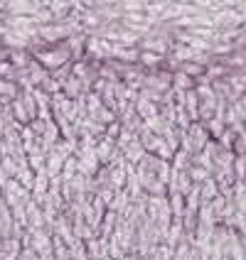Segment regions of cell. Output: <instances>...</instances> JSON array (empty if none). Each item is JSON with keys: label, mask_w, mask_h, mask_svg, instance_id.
I'll use <instances>...</instances> for the list:
<instances>
[{"label": "cell", "mask_w": 246, "mask_h": 260, "mask_svg": "<svg viewBox=\"0 0 246 260\" xmlns=\"http://www.w3.org/2000/svg\"><path fill=\"white\" fill-rule=\"evenodd\" d=\"M32 59H35V61H40L47 72H54V69H59V67H64V64H69V61H72L69 49H67L64 44L52 47V49H35Z\"/></svg>", "instance_id": "obj_1"}, {"label": "cell", "mask_w": 246, "mask_h": 260, "mask_svg": "<svg viewBox=\"0 0 246 260\" xmlns=\"http://www.w3.org/2000/svg\"><path fill=\"white\" fill-rule=\"evenodd\" d=\"M187 140L192 145V155H197V152H202V147L209 143V135H207V130H204L202 123H192L187 128Z\"/></svg>", "instance_id": "obj_2"}, {"label": "cell", "mask_w": 246, "mask_h": 260, "mask_svg": "<svg viewBox=\"0 0 246 260\" xmlns=\"http://www.w3.org/2000/svg\"><path fill=\"white\" fill-rule=\"evenodd\" d=\"M28 233H30V241H32V250L37 255L52 250V236L44 231V229H28Z\"/></svg>", "instance_id": "obj_3"}, {"label": "cell", "mask_w": 246, "mask_h": 260, "mask_svg": "<svg viewBox=\"0 0 246 260\" xmlns=\"http://www.w3.org/2000/svg\"><path fill=\"white\" fill-rule=\"evenodd\" d=\"M130 206H133V202H130L128 191H126V189H121V191H116V194H114V199L108 202V206H106V209H108V211H114L116 216L123 218L130 211Z\"/></svg>", "instance_id": "obj_4"}, {"label": "cell", "mask_w": 246, "mask_h": 260, "mask_svg": "<svg viewBox=\"0 0 246 260\" xmlns=\"http://www.w3.org/2000/svg\"><path fill=\"white\" fill-rule=\"evenodd\" d=\"M126 191H128L130 202H135L138 197H143V187H141V177H138V172H135V167L133 165H128L126 167Z\"/></svg>", "instance_id": "obj_5"}, {"label": "cell", "mask_w": 246, "mask_h": 260, "mask_svg": "<svg viewBox=\"0 0 246 260\" xmlns=\"http://www.w3.org/2000/svg\"><path fill=\"white\" fill-rule=\"evenodd\" d=\"M62 93L74 101V99H79V96H87L89 86H84V81H81L79 76H69V79L64 81V86H62Z\"/></svg>", "instance_id": "obj_6"}, {"label": "cell", "mask_w": 246, "mask_h": 260, "mask_svg": "<svg viewBox=\"0 0 246 260\" xmlns=\"http://www.w3.org/2000/svg\"><path fill=\"white\" fill-rule=\"evenodd\" d=\"M121 155H123V159H126L128 165L135 167V165L145 157V150H143V145H141V140H138V138H133V140L123 147V152H121Z\"/></svg>", "instance_id": "obj_7"}, {"label": "cell", "mask_w": 246, "mask_h": 260, "mask_svg": "<svg viewBox=\"0 0 246 260\" xmlns=\"http://www.w3.org/2000/svg\"><path fill=\"white\" fill-rule=\"evenodd\" d=\"M133 106H135V116L141 118V120H145V118H153L158 116V103L148 101V99H143V96H138L135 101H133Z\"/></svg>", "instance_id": "obj_8"}, {"label": "cell", "mask_w": 246, "mask_h": 260, "mask_svg": "<svg viewBox=\"0 0 246 260\" xmlns=\"http://www.w3.org/2000/svg\"><path fill=\"white\" fill-rule=\"evenodd\" d=\"M25 72H28L30 81H32V86H42L44 81H47V76H49V72L44 69L40 61H35V59H32V61L28 64V69H25Z\"/></svg>", "instance_id": "obj_9"}, {"label": "cell", "mask_w": 246, "mask_h": 260, "mask_svg": "<svg viewBox=\"0 0 246 260\" xmlns=\"http://www.w3.org/2000/svg\"><path fill=\"white\" fill-rule=\"evenodd\" d=\"M62 165H64V157H59L57 152H49V155H47V162H44L47 177H49V179L59 177V174H62Z\"/></svg>", "instance_id": "obj_10"}, {"label": "cell", "mask_w": 246, "mask_h": 260, "mask_svg": "<svg viewBox=\"0 0 246 260\" xmlns=\"http://www.w3.org/2000/svg\"><path fill=\"white\" fill-rule=\"evenodd\" d=\"M219 194L217 189V182H214V177H209V179H204L202 184H200V204H209L214 197Z\"/></svg>", "instance_id": "obj_11"}, {"label": "cell", "mask_w": 246, "mask_h": 260, "mask_svg": "<svg viewBox=\"0 0 246 260\" xmlns=\"http://www.w3.org/2000/svg\"><path fill=\"white\" fill-rule=\"evenodd\" d=\"M8 61L13 64L15 69H28V64L32 61V54H28L25 49H10L8 52Z\"/></svg>", "instance_id": "obj_12"}, {"label": "cell", "mask_w": 246, "mask_h": 260, "mask_svg": "<svg viewBox=\"0 0 246 260\" xmlns=\"http://www.w3.org/2000/svg\"><path fill=\"white\" fill-rule=\"evenodd\" d=\"M165 197H168V206H170L173 218H182V211H185V197L177 194V191H170V194H165Z\"/></svg>", "instance_id": "obj_13"}, {"label": "cell", "mask_w": 246, "mask_h": 260, "mask_svg": "<svg viewBox=\"0 0 246 260\" xmlns=\"http://www.w3.org/2000/svg\"><path fill=\"white\" fill-rule=\"evenodd\" d=\"M116 221H118L116 214L106 209V214H103V218H101V226H99V236H101V238H108L111 233L116 231Z\"/></svg>", "instance_id": "obj_14"}, {"label": "cell", "mask_w": 246, "mask_h": 260, "mask_svg": "<svg viewBox=\"0 0 246 260\" xmlns=\"http://www.w3.org/2000/svg\"><path fill=\"white\" fill-rule=\"evenodd\" d=\"M189 165H192V155L185 152V150H177V152L173 155V159H170V167L177 170V172H187Z\"/></svg>", "instance_id": "obj_15"}, {"label": "cell", "mask_w": 246, "mask_h": 260, "mask_svg": "<svg viewBox=\"0 0 246 260\" xmlns=\"http://www.w3.org/2000/svg\"><path fill=\"white\" fill-rule=\"evenodd\" d=\"M170 88L192 91V88H195V79H189L187 74H182V72H173V84H170Z\"/></svg>", "instance_id": "obj_16"}, {"label": "cell", "mask_w": 246, "mask_h": 260, "mask_svg": "<svg viewBox=\"0 0 246 260\" xmlns=\"http://www.w3.org/2000/svg\"><path fill=\"white\" fill-rule=\"evenodd\" d=\"M143 47V52H150V54H158L162 57L165 52H168V42L165 40H145V42H138Z\"/></svg>", "instance_id": "obj_17"}, {"label": "cell", "mask_w": 246, "mask_h": 260, "mask_svg": "<svg viewBox=\"0 0 246 260\" xmlns=\"http://www.w3.org/2000/svg\"><path fill=\"white\" fill-rule=\"evenodd\" d=\"M204 130H207V135H209V140H217L219 135L227 130V125H224V120H219V118H209L207 123H202Z\"/></svg>", "instance_id": "obj_18"}, {"label": "cell", "mask_w": 246, "mask_h": 260, "mask_svg": "<svg viewBox=\"0 0 246 260\" xmlns=\"http://www.w3.org/2000/svg\"><path fill=\"white\" fill-rule=\"evenodd\" d=\"M187 177H189V179H192V184H202L204 179H209V177H212V172H209V170H204V167H200V165H195V162H192V165H189V167H187Z\"/></svg>", "instance_id": "obj_19"}, {"label": "cell", "mask_w": 246, "mask_h": 260, "mask_svg": "<svg viewBox=\"0 0 246 260\" xmlns=\"http://www.w3.org/2000/svg\"><path fill=\"white\" fill-rule=\"evenodd\" d=\"M79 174V170H76V155H72V157L64 159V165H62V182H72L74 177Z\"/></svg>", "instance_id": "obj_20"}, {"label": "cell", "mask_w": 246, "mask_h": 260, "mask_svg": "<svg viewBox=\"0 0 246 260\" xmlns=\"http://www.w3.org/2000/svg\"><path fill=\"white\" fill-rule=\"evenodd\" d=\"M143 128L148 130V133H153V135H162V130L168 128V123H165V120L160 118V113H158V116H153V118H145Z\"/></svg>", "instance_id": "obj_21"}, {"label": "cell", "mask_w": 246, "mask_h": 260, "mask_svg": "<svg viewBox=\"0 0 246 260\" xmlns=\"http://www.w3.org/2000/svg\"><path fill=\"white\" fill-rule=\"evenodd\" d=\"M10 111H13V118L20 123V125H28L30 123L28 111H25V106H22V101H20V96H17L15 101H10Z\"/></svg>", "instance_id": "obj_22"}, {"label": "cell", "mask_w": 246, "mask_h": 260, "mask_svg": "<svg viewBox=\"0 0 246 260\" xmlns=\"http://www.w3.org/2000/svg\"><path fill=\"white\" fill-rule=\"evenodd\" d=\"M177 72L187 74L189 79H200V76L204 74V64H197V61H182Z\"/></svg>", "instance_id": "obj_23"}, {"label": "cell", "mask_w": 246, "mask_h": 260, "mask_svg": "<svg viewBox=\"0 0 246 260\" xmlns=\"http://www.w3.org/2000/svg\"><path fill=\"white\" fill-rule=\"evenodd\" d=\"M59 138H62V135H59V128H57V123H54V120L49 118V120H47V125H44L42 140H44V143H49V145H52V147H54V143H57Z\"/></svg>", "instance_id": "obj_24"}, {"label": "cell", "mask_w": 246, "mask_h": 260, "mask_svg": "<svg viewBox=\"0 0 246 260\" xmlns=\"http://www.w3.org/2000/svg\"><path fill=\"white\" fill-rule=\"evenodd\" d=\"M0 96H5V99H10V101H15V99L20 96V86H17L15 81H8V79H0Z\"/></svg>", "instance_id": "obj_25"}, {"label": "cell", "mask_w": 246, "mask_h": 260, "mask_svg": "<svg viewBox=\"0 0 246 260\" xmlns=\"http://www.w3.org/2000/svg\"><path fill=\"white\" fill-rule=\"evenodd\" d=\"M234 138H236V133H234L232 128H227L222 135L217 138V145H219V150H229L232 152V145H234Z\"/></svg>", "instance_id": "obj_26"}, {"label": "cell", "mask_w": 246, "mask_h": 260, "mask_svg": "<svg viewBox=\"0 0 246 260\" xmlns=\"http://www.w3.org/2000/svg\"><path fill=\"white\" fill-rule=\"evenodd\" d=\"M0 167H3V172L8 174L10 179H13V177H17V162H15L13 155H5V157L0 159Z\"/></svg>", "instance_id": "obj_27"}, {"label": "cell", "mask_w": 246, "mask_h": 260, "mask_svg": "<svg viewBox=\"0 0 246 260\" xmlns=\"http://www.w3.org/2000/svg\"><path fill=\"white\" fill-rule=\"evenodd\" d=\"M15 76H17V69H15V67L10 64V61H8V59H0V79L15 81Z\"/></svg>", "instance_id": "obj_28"}, {"label": "cell", "mask_w": 246, "mask_h": 260, "mask_svg": "<svg viewBox=\"0 0 246 260\" xmlns=\"http://www.w3.org/2000/svg\"><path fill=\"white\" fill-rule=\"evenodd\" d=\"M15 179H17V182H20V184H22V187L30 191V189H32V184H35V172H32L30 167H28V170H20Z\"/></svg>", "instance_id": "obj_29"}, {"label": "cell", "mask_w": 246, "mask_h": 260, "mask_svg": "<svg viewBox=\"0 0 246 260\" xmlns=\"http://www.w3.org/2000/svg\"><path fill=\"white\" fill-rule=\"evenodd\" d=\"M44 162H47V157H44V155H28V167L35 174L44 172Z\"/></svg>", "instance_id": "obj_30"}, {"label": "cell", "mask_w": 246, "mask_h": 260, "mask_svg": "<svg viewBox=\"0 0 246 260\" xmlns=\"http://www.w3.org/2000/svg\"><path fill=\"white\" fill-rule=\"evenodd\" d=\"M138 59H141V64H143V67H148V69L158 67L160 61H162V57H158V54H150V52H141V54H138Z\"/></svg>", "instance_id": "obj_31"}, {"label": "cell", "mask_w": 246, "mask_h": 260, "mask_svg": "<svg viewBox=\"0 0 246 260\" xmlns=\"http://www.w3.org/2000/svg\"><path fill=\"white\" fill-rule=\"evenodd\" d=\"M40 88H42L44 93H49V96H57V93H62V84H59V81H54L52 76H47V81H44Z\"/></svg>", "instance_id": "obj_32"}, {"label": "cell", "mask_w": 246, "mask_h": 260, "mask_svg": "<svg viewBox=\"0 0 246 260\" xmlns=\"http://www.w3.org/2000/svg\"><path fill=\"white\" fill-rule=\"evenodd\" d=\"M224 204H227V199H224L222 194H217V197L209 202V209H212V214H214L217 221H219V216H222V211H224Z\"/></svg>", "instance_id": "obj_33"}, {"label": "cell", "mask_w": 246, "mask_h": 260, "mask_svg": "<svg viewBox=\"0 0 246 260\" xmlns=\"http://www.w3.org/2000/svg\"><path fill=\"white\" fill-rule=\"evenodd\" d=\"M133 138H135V135H133V133H130L128 128H123V130H121V135L116 138V147L121 150V152H123V147H126V145H128L130 140H133Z\"/></svg>", "instance_id": "obj_34"}, {"label": "cell", "mask_w": 246, "mask_h": 260, "mask_svg": "<svg viewBox=\"0 0 246 260\" xmlns=\"http://www.w3.org/2000/svg\"><path fill=\"white\" fill-rule=\"evenodd\" d=\"M44 125H47V120H42V118H35V120H30L28 123V128L37 135V138H42V133H44Z\"/></svg>", "instance_id": "obj_35"}, {"label": "cell", "mask_w": 246, "mask_h": 260, "mask_svg": "<svg viewBox=\"0 0 246 260\" xmlns=\"http://www.w3.org/2000/svg\"><path fill=\"white\" fill-rule=\"evenodd\" d=\"M121 130H123V125H121L118 120H114V123H108V125H106V138H111V140L116 143V138L121 135Z\"/></svg>", "instance_id": "obj_36"}, {"label": "cell", "mask_w": 246, "mask_h": 260, "mask_svg": "<svg viewBox=\"0 0 246 260\" xmlns=\"http://www.w3.org/2000/svg\"><path fill=\"white\" fill-rule=\"evenodd\" d=\"M145 5H148V3H135V0L123 3V8H126V10H145Z\"/></svg>", "instance_id": "obj_37"}, {"label": "cell", "mask_w": 246, "mask_h": 260, "mask_svg": "<svg viewBox=\"0 0 246 260\" xmlns=\"http://www.w3.org/2000/svg\"><path fill=\"white\" fill-rule=\"evenodd\" d=\"M8 182H10V177H8V174L3 172V167H0V191L5 189V184H8Z\"/></svg>", "instance_id": "obj_38"}, {"label": "cell", "mask_w": 246, "mask_h": 260, "mask_svg": "<svg viewBox=\"0 0 246 260\" xmlns=\"http://www.w3.org/2000/svg\"><path fill=\"white\" fill-rule=\"evenodd\" d=\"M5 155H8V147H5V143H3V140H0V159L5 157Z\"/></svg>", "instance_id": "obj_39"}, {"label": "cell", "mask_w": 246, "mask_h": 260, "mask_svg": "<svg viewBox=\"0 0 246 260\" xmlns=\"http://www.w3.org/2000/svg\"><path fill=\"white\" fill-rule=\"evenodd\" d=\"M121 260H141V258H138L135 253H130V255H123V258H121Z\"/></svg>", "instance_id": "obj_40"}, {"label": "cell", "mask_w": 246, "mask_h": 260, "mask_svg": "<svg viewBox=\"0 0 246 260\" xmlns=\"http://www.w3.org/2000/svg\"><path fill=\"white\" fill-rule=\"evenodd\" d=\"M0 57H3V44H0Z\"/></svg>", "instance_id": "obj_41"}]
</instances>
